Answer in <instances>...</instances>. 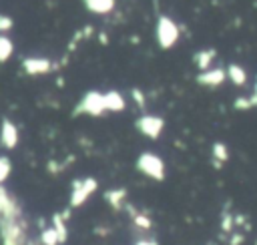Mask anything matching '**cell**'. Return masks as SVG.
Here are the masks:
<instances>
[{
  "label": "cell",
  "instance_id": "5b68a950",
  "mask_svg": "<svg viewBox=\"0 0 257 245\" xmlns=\"http://www.w3.org/2000/svg\"><path fill=\"white\" fill-rule=\"evenodd\" d=\"M98 189V181L94 177H84V179H74L70 185V209L82 207Z\"/></svg>",
  "mask_w": 257,
  "mask_h": 245
},
{
  "label": "cell",
  "instance_id": "603a6c76",
  "mask_svg": "<svg viewBox=\"0 0 257 245\" xmlns=\"http://www.w3.org/2000/svg\"><path fill=\"white\" fill-rule=\"evenodd\" d=\"M233 106H235L237 110H247V108H251V106H255V104H253V98H251V96H237L235 102H233Z\"/></svg>",
  "mask_w": 257,
  "mask_h": 245
},
{
  "label": "cell",
  "instance_id": "3957f363",
  "mask_svg": "<svg viewBox=\"0 0 257 245\" xmlns=\"http://www.w3.org/2000/svg\"><path fill=\"white\" fill-rule=\"evenodd\" d=\"M72 114H88V116H102L106 114V108H104V94L100 90H86L82 94V98L76 102Z\"/></svg>",
  "mask_w": 257,
  "mask_h": 245
},
{
  "label": "cell",
  "instance_id": "4fadbf2b",
  "mask_svg": "<svg viewBox=\"0 0 257 245\" xmlns=\"http://www.w3.org/2000/svg\"><path fill=\"white\" fill-rule=\"evenodd\" d=\"M126 197H128V191H126L124 187H112V189L104 191V201H106L114 211H118V209H122V207L126 205Z\"/></svg>",
  "mask_w": 257,
  "mask_h": 245
},
{
  "label": "cell",
  "instance_id": "ffe728a7",
  "mask_svg": "<svg viewBox=\"0 0 257 245\" xmlns=\"http://www.w3.org/2000/svg\"><path fill=\"white\" fill-rule=\"evenodd\" d=\"M12 54H14V42L6 34H0V62H8Z\"/></svg>",
  "mask_w": 257,
  "mask_h": 245
},
{
  "label": "cell",
  "instance_id": "9a60e30c",
  "mask_svg": "<svg viewBox=\"0 0 257 245\" xmlns=\"http://www.w3.org/2000/svg\"><path fill=\"white\" fill-rule=\"evenodd\" d=\"M215 58H217V50H215V48H203V50H197V52L193 54V62H195V66H197L199 70L211 68V64H213Z\"/></svg>",
  "mask_w": 257,
  "mask_h": 245
},
{
  "label": "cell",
  "instance_id": "6da1fadb",
  "mask_svg": "<svg viewBox=\"0 0 257 245\" xmlns=\"http://www.w3.org/2000/svg\"><path fill=\"white\" fill-rule=\"evenodd\" d=\"M28 223L24 215L0 219V245H28Z\"/></svg>",
  "mask_w": 257,
  "mask_h": 245
},
{
  "label": "cell",
  "instance_id": "44dd1931",
  "mask_svg": "<svg viewBox=\"0 0 257 245\" xmlns=\"http://www.w3.org/2000/svg\"><path fill=\"white\" fill-rule=\"evenodd\" d=\"M10 171H12V163L8 157H0V185H4V181L10 177Z\"/></svg>",
  "mask_w": 257,
  "mask_h": 245
},
{
  "label": "cell",
  "instance_id": "83f0119b",
  "mask_svg": "<svg viewBox=\"0 0 257 245\" xmlns=\"http://www.w3.org/2000/svg\"><path fill=\"white\" fill-rule=\"evenodd\" d=\"M251 98H253V104H257V84H255V92H253Z\"/></svg>",
  "mask_w": 257,
  "mask_h": 245
},
{
  "label": "cell",
  "instance_id": "4316f807",
  "mask_svg": "<svg viewBox=\"0 0 257 245\" xmlns=\"http://www.w3.org/2000/svg\"><path fill=\"white\" fill-rule=\"evenodd\" d=\"M135 245H159V243L153 241V239H141V241H137Z\"/></svg>",
  "mask_w": 257,
  "mask_h": 245
},
{
  "label": "cell",
  "instance_id": "ac0fdd59",
  "mask_svg": "<svg viewBox=\"0 0 257 245\" xmlns=\"http://www.w3.org/2000/svg\"><path fill=\"white\" fill-rule=\"evenodd\" d=\"M50 225H52V227H54V231L58 233L60 243H64V241L68 239V227H66L64 217H62L60 213H54V215H52V219H50Z\"/></svg>",
  "mask_w": 257,
  "mask_h": 245
},
{
  "label": "cell",
  "instance_id": "484cf974",
  "mask_svg": "<svg viewBox=\"0 0 257 245\" xmlns=\"http://www.w3.org/2000/svg\"><path fill=\"white\" fill-rule=\"evenodd\" d=\"M96 36H98V42H100L102 46H104V44H108V36H106V32H98Z\"/></svg>",
  "mask_w": 257,
  "mask_h": 245
},
{
  "label": "cell",
  "instance_id": "e0dca14e",
  "mask_svg": "<svg viewBox=\"0 0 257 245\" xmlns=\"http://www.w3.org/2000/svg\"><path fill=\"white\" fill-rule=\"evenodd\" d=\"M225 72H227V78H229L235 86H243V84L247 82V72H245V68L239 66V64H229Z\"/></svg>",
  "mask_w": 257,
  "mask_h": 245
},
{
  "label": "cell",
  "instance_id": "d6986e66",
  "mask_svg": "<svg viewBox=\"0 0 257 245\" xmlns=\"http://www.w3.org/2000/svg\"><path fill=\"white\" fill-rule=\"evenodd\" d=\"M38 241H40V245H60V237H58V233L54 231L52 225H50V227H44V229L40 231Z\"/></svg>",
  "mask_w": 257,
  "mask_h": 245
},
{
  "label": "cell",
  "instance_id": "ba28073f",
  "mask_svg": "<svg viewBox=\"0 0 257 245\" xmlns=\"http://www.w3.org/2000/svg\"><path fill=\"white\" fill-rule=\"evenodd\" d=\"M18 141H20L18 127L10 118H2V122H0V145L6 151H12V149H16Z\"/></svg>",
  "mask_w": 257,
  "mask_h": 245
},
{
  "label": "cell",
  "instance_id": "8992f818",
  "mask_svg": "<svg viewBox=\"0 0 257 245\" xmlns=\"http://www.w3.org/2000/svg\"><path fill=\"white\" fill-rule=\"evenodd\" d=\"M135 127H137V131H139L143 137L155 141V139L161 137V133H163V129H165V120H163L161 116H157V114H143V116H139V118L135 120Z\"/></svg>",
  "mask_w": 257,
  "mask_h": 245
},
{
  "label": "cell",
  "instance_id": "277c9868",
  "mask_svg": "<svg viewBox=\"0 0 257 245\" xmlns=\"http://www.w3.org/2000/svg\"><path fill=\"white\" fill-rule=\"evenodd\" d=\"M135 165H137V171H139V173H143L145 177H149V179H153V181H163L165 175H167L165 161H163L159 155L151 153V151L141 153V155L137 157V163H135Z\"/></svg>",
  "mask_w": 257,
  "mask_h": 245
},
{
  "label": "cell",
  "instance_id": "7a4b0ae2",
  "mask_svg": "<svg viewBox=\"0 0 257 245\" xmlns=\"http://www.w3.org/2000/svg\"><path fill=\"white\" fill-rule=\"evenodd\" d=\"M155 34H157V44H159L163 50H169V48H173V46L179 42L181 30H179L177 22H175L171 16L161 14V16L157 18Z\"/></svg>",
  "mask_w": 257,
  "mask_h": 245
},
{
  "label": "cell",
  "instance_id": "cb8c5ba5",
  "mask_svg": "<svg viewBox=\"0 0 257 245\" xmlns=\"http://www.w3.org/2000/svg\"><path fill=\"white\" fill-rule=\"evenodd\" d=\"M14 28V20L8 14H0V34H6Z\"/></svg>",
  "mask_w": 257,
  "mask_h": 245
},
{
  "label": "cell",
  "instance_id": "d4e9b609",
  "mask_svg": "<svg viewBox=\"0 0 257 245\" xmlns=\"http://www.w3.org/2000/svg\"><path fill=\"white\" fill-rule=\"evenodd\" d=\"M80 32H82V38H90L94 34V28H92V24H86L84 28H80Z\"/></svg>",
  "mask_w": 257,
  "mask_h": 245
},
{
  "label": "cell",
  "instance_id": "7c38bea8",
  "mask_svg": "<svg viewBox=\"0 0 257 245\" xmlns=\"http://www.w3.org/2000/svg\"><path fill=\"white\" fill-rule=\"evenodd\" d=\"M124 211L128 213V217H131V221H133V225L137 227V229H143V231H149L151 227H153V219L147 215V213H143V211H139L135 205H131V203H126L124 205Z\"/></svg>",
  "mask_w": 257,
  "mask_h": 245
},
{
  "label": "cell",
  "instance_id": "5bb4252c",
  "mask_svg": "<svg viewBox=\"0 0 257 245\" xmlns=\"http://www.w3.org/2000/svg\"><path fill=\"white\" fill-rule=\"evenodd\" d=\"M84 8L92 14H98V16H104V14H110L116 6V0H82Z\"/></svg>",
  "mask_w": 257,
  "mask_h": 245
},
{
  "label": "cell",
  "instance_id": "30bf717a",
  "mask_svg": "<svg viewBox=\"0 0 257 245\" xmlns=\"http://www.w3.org/2000/svg\"><path fill=\"white\" fill-rule=\"evenodd\" d=\"M225 78H227V72L223 68H207V70H201L197 74V82L201 86H207V88H215V86L223 84Z\"/></svg>",
  "mask_w": 257,
  "mask_h": 245
},
{
  "label": "cell",
  "instance_id": "2e32d148",
  "mask_svg": "<svg viewBox=\"0 0 257 245\" xmlns=\"http://www.w3.org/2000/svg\"><path fill=\"white\" fill-rule=\"evenodd\" d=\"M211 157H213V167L219 169L225 161H229V149H227V145L221 143V141L213 143V147H211Z\"/></svg>",
  "mask_w": 257,
  "mask_h": 245
},
{
  "label": "cell",
  "instance_id": "7402d4cb",
  "mask_svg": "<svg viewBox=\"0 0 257 245\" xmlns=\"http://www.w3.org/2000/svg\"><path fill=\"white\" fill-rule=\"evenodd\" d=\"M131 98H133V102L137 104V108H145V104H147V98H145V90H141V88H131Z\"/></svg>",
  "mask_w": 257,
  "mask_h": 245
},
{
  "label": "cell",
  "instance_id": "9c48e42d",
  "mask_svg": "<svg viewBox=\"0 0 257 245\" xmlns=\"http://www.w3.org/2000/svg\"><path fill=\"white\" fill-rule=\"evenodd\" d=\"M18 215H24L18 201L12 197V193L0 185V219L4 217H18Z\"/></svg>",
  "mask_w": 257,
  "mask_h": 245
},
{
  "label": "cell",
  "instance_id": "8fae6325",
  "mask_svg": "<svg viewBox=\"0 0 257 245\" xmlns=\"http://www.w3.org/2000/svg\"><path fill=\"white\" fill-rule=\"evenodd\" d=\"M102 94H104V108H106V112H122L126 108V100H124L120 90L112 88V90H106Z\"/></svg>",
  "mask_w": 257,
  "mask_h": 245
},
{
  "label": "cell",
  "instance_id": "52a82bcc",
  "mask_svg": "<svg viewBox=\"0 0 257 245\" xmlns=\"http://www.w3.org/2000/svg\"><path fill=\"white\" fill-rule=\"evenodd\" d=\"M20 68H22L24 74H28V76H42V74L50 72V70L54 68V64H52V60L46 58V56H26V58H22Z\"/></svg>",
  "mask_w": 257,
  "mask_h": 245
}]
</instances>
